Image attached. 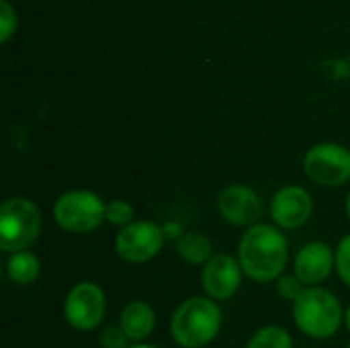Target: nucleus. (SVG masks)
Masks as SVG:
<instances>
[{"instance_id": "nucleus-8", "label": "nucleus", "mask_w": 350, "mask_h": 348, "mask_svg": "<svg viewBox=\"0 0 350 348\" xmlns=\"http://www.w3.org/2000/svg\"><path fill=\"white\" fill-rule=\"evenodd\" d=\"M164 244V232L158 224L154 222H133L125 228L115 238V252L119 254L121 260L129 265H142L152 260Z\"/></svg>"}, {"instance_id": "nucleus-2", "label": "nucleus", "mask_w": 350, "mask_h": 348, "mask_svg": "<svg viewBox=\"0 0 350 348\" xmlns=\"http://www.w3.org/2000/svg\"><path fill=\"white\" fill-rule=\"evenodd\" d=\"M221 330V310L211 297H189L170 320V332L178 347L203 348Z\"/></svg>"}, {"instance_id": "nucleus-24", "label": "nucleus", "mask_w": 350, "mask_h": 348, "mask_svg": "<svg viewBox=\"0 0 350 348\" xmlns=\"http://www.w3.org/2000/svg\"><path fill=\"white\" fill-rule=\"evenodd\" d=\"M347 215H349V219H350V193H349V197H347Z\"/></svg>"}, {"instance_id": "nucleus-5", "label": "nucleus", "mask_w": 350, "mask_h": 348, "mask_svg": "<svg viewBox=\"0 0 350 348\" xmlns=\"http://www.w3.org/2000/svg\"><path fill=\"white\" fill-rule=\"evenodd\" d=\"M53 219L70 234H90L107 219V205L92 191H68L55 199Z\"/></svg>"}, {"instance_id": "nucleus-11", "label": "nucleus", "mask_w": 350, "mask_h": 348, "mask_svg": "<svg viewBox=\"0 0 350 348\" xmlns=\"http://www.w3.org/2000/svg\"><path fill=\"white\" fill-rule=\"evenodd\" d=\"M242 267L230 254H215L203 267V289L213 302H226L236 295L242 283Z\"/></svg>"}, {"instance_id": "nucleus-3", "label": "nucleus", "mask_w": 350, "mask_h": 348, "mask_svg": "<svg viewBox=\"0 0 350 348\" xmlns=\"http://www.w3.org/2000/svg\"><path fill=\"white\" fill-rule=\"evenodd\" d=\"M342 306L338 297L324 287H306L293 302V322L316 340L330 338L342 324Z\"/></svg>"}, {"instance_id": "nucleus-25", "label": "nucleus", "mask_w": 350, "mask_h": 348, "mask_svg": "<svg viewBox=\"0 0 350 348\" xmlns=\"http://www.w3.org/2000/svg\"><path fill=\"white\" fill-rule=\"evenodd\" d=\"M349 348H350V347H349Z\"/></svg>"}, {"instance_id": "nucleus-18", "label": "nucleus", "mask_w": 350, "mask_h": 348, "mask_svg": "<svg viewBox=\"0 0 350 348\" xmlns=\"http://www.w3.org/2000/svg\"><path fill=\"white\" fill-rule=\"evenodd\" d=\"M16 12L12 8V4L8 0H0V39L2 43H6L10 39V35L16 31Z\"/></svg>"}, {"instance_id": "nucleus-15", "label": "nucleus", "mask_w": 350, "mask_h": 348, "mask_svg": "<svg viewBox=\"0 0 350 348\" xmlns=\"http://www.w3.org/2000/svg\"><path fill=\"white\" fill-rule=\"evenodd\" d=\"M39 271H41L39 258L33 252H29V250H23V252L12 254L8 258V263H6V275L16 285H29V283H33L39 277Z\"/></svg>"}, {"instance_id": "nucleus-4", "label": "nucleus", "mask_w": 350, "mask_h": 348, "mask_svg": "<svg viewBox=\"0 0 350 348\" xmlns=\"http://www.w3.org/2000/svg\"><path fill=\"white\" fill-rule=\"evenodd\" d=\"M43 217L27 197H10L0 207V248L4 252L27 250L41 234Z\"/></svg>"}, {"instance_id": "nucleus-19", "label": "nucleus", "mask_w": 350, "mask_h": 348, "mask_svg": "<svg viewBox=\"0 0 350 348\" xmlns=\"http://www.w3.org/2000/svg\"><path fill=\"white\" fill-rule=\"evenodd\" d=\"M336 271H338V277L345 281V285L350 287V234L338 242V248H336Z\"/></svg>"}, {"instance_id": "nucleus-9", "label": "nucleus", "mask_w": 350, "mask_h": 348, "mask_svg": "<svg viewBox=\"0 0 350 348\" xmlns=\"http://www.w3.org/2000/svg\"><path fill=\"white\" fill-rule=\"evenodd\" d=\"M262 199L254 189L246 185H230L217 197V211L232 226H256L262 215Z\"/></svg>"}, {"instance_id": "nucleus-23", "label": "nucleus", "mask_w": 350, "mask_h": 348, "mask_svg": "<svg viewBox=\"0 0 350 348\" xmlns=\"http://www.w3.org/2000/svg\"><path fill=\"white\" fill-rule=\"evenodd\" d=\"M129 348H158V347H152V345H142V343H139V345H135V347H129Z\"/></svg>"}, {"instance_id": "nucleus-6", "label": "nucleus", "mask_w": 350, "mask_h": 348, "mask_svg": "<svg viewBox=\"0 0 350 348\" xmlns=\"http://www.w3.org/2000/svg\"><path fill=\"white\" fill-rule=\"evenodd\" d=\"M304 170L320 187H340L350 178V150L328 142L312 146L304 156Z\"/></svg>"}, {"instance_id": "nucleus-1", "label": "nucleus", "mask_w": 350, "mask_h": 348, "mask_svg": "<svg viewBox=\"0 0 350 348\" xmlns=\"http://www.w3.org/2000/svg\"><path fill=\"white\" fill-rule=\"evenodd\" d=\"M289 260L287 238L273 226L256 224L248 228L240 240L238 263L244 275L256 283H271L281 279Z\"/></svg>"}, {"instance_id": "nucleus-7", "label": "nucleus", "mask_w": 350, "mask_h": 348, "mask_svg": "<svg viewBox=\"0 0 350 348\" xmlns=\"http://www.w3.org/2000/svg\"><path fill=\"white\" fill-rule=\"evenodd\" d=\"M107 299L96 283L82 281L72 287L64 302V318L78 332L96 330L105 318Z\"/></svg>"}, {"instance_id": "nucleus-10", "label": "nucleus", "mask_w": 350, "mask_h": 348, "mask_svg": "<svg viewBox=\"0 0 350 348\" xmlns=\"http://www.w3.org/2000/svg\"><path fill=\"white\" fill-rule=\"evenodd\" d=\"M314 201L304 187L291 185L275 193L271 201V217L283 230H297L312 217Z\"/></svg>"}, {"instance_id": "nucleus-12", "label": "nucleus", "mask_w": 350, "mask_h": 348, "mask_svg": "<svg viewBox=\"0 0 350 348\" xmlns=\"http://www.w3.org/2000/svg\"><path fill=\"white\" fill-rule=\"evenodd\" d=\"M334 267L336 254L332 252V248L324 242H310L297 252L293 271L306 287H318L330 277Z\"/></svg>"}, {"instance_id": "nucleus-21", "label": "nucleus", "mask_w": 350, "mask_h": 348, "mask_svg": "<svg viewBox=\"0 0 350 348\" xmlns=\"http://www.w3.org/2000/svg\"><path fill=\"white\" fill-rule=\"evenodd\" d=\"M306 289V285L293 275V277H281L279 281H277V291H279V295L283 297V299H289V302H295L299 295H301V291Z\"/></svg>"}, {"instance_id": "nucleus-16", "label": "nucleus", "mask_w": 350, "mask_h": 348, "mask_svg": "<svg viewBox=\"0 0 350 348\" xmlns=\"http://www.w3.org/2000/svg\"><path fill=\"white\" fill-rule=\"evenodd\" d=\"M246 348H293V340L285 328L265 326L250 338Z\"/></svg>"}, {"instance_id": "nucleus-22", "label": "nucleus", "mask_w": 350, "mask_h": 348, "mask_svg": "<svg viewBox=\"0 0 350 348\" xmlns=\"http://www.w3.org/2000/svg\"><path fill=\"white\" fill-rule=\"evenodd\" d=\"M345 324H347V328L350 330V308L347 310V314H345Z\"/></svg>"}, {"instance_id": "nucleus-17", "label": "nucleus", "mask_w": 350, "mask_h": 348, "mask_svg": "<svg viewBox=\"0 0 350 348\" xmlns=\"http://www.w3.org/2000/svg\"><path fill=\"white\" fill-rule=\"evenodd\" d=\"M107 222L113 226H121V228L133 224L131 203H127L123 199H113L111 203H107Z\"/></svg>"}, {"instance_id": "nucleus-20", "label": "nucleus", "mask_w": 350, "mask_h": 348, "mask_svg": "<svg viewBox=\"0 0 350 348\" xmlns=\"http://www.w3.org/2000/svg\"><path fill=\"white\" fill-rule=\"evenodd\" d=\"M98 343L103 348H129V338L125 336V332L121 330V326H107L100 336Z\"/></svg>"}, {"instance_id": "nucleus-14", "label": "nucleus", "mask_w": 350, "mask_h": 348, "mask_svg": "<svg viewBox=\"0 0 350 348\" xmlns=\"http://www.w3.org/2000/svg\"><path fill=\"white\" fill-rule=\"evenodd\" d=\"M176 252L187 265H207L213 258L211 240L201 232H185L176 242Z\"/></svg>"}, {"instance_id": "nucleus-13", "label": "nucleus", "mask_w": 350, "mask_h": 348, "mask_svg": "<svg viewBox=\"0 0 350 348\" xmlns=\"http://www.w3.org/2000/svg\"><path fill=\"white\" fill-rule=\"evenodd\" d=\"M119 326L131 343H142L156 328V312L146 302H129L119 314Z\"/></svg>"}]
</instances>
